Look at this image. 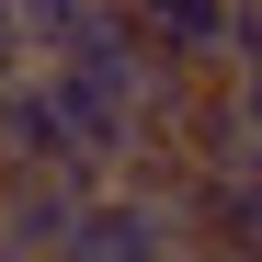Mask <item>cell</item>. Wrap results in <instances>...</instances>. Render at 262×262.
<instances>
[{"mask_svg":"<svg viewBox=\"0 0 262 262\" xmlns=\"http://www.w3.org/2000/svg\"><path fill=\"white\" fill-rule=\"evenodd\" d=\"M0 171H57V183H80V194L103 183V171L69 148V125H57V103H46V80H34V69L0 80Z\"/></svg>","mask_w":262,"mask_h":262,"instance_id":"cell-3","label":"cell"},{"mask_svg":"<svg viewBox=\"0 0 262 262\" xmlns=\"http://www.w3.org/2000/svg\"><path fill=\"white\" fill-rule=\"evenodd\" d=\"M46 262H183V228H171L160 194H125V183H92L69 205V239Z\"/></svg>","mask_w":262,"mask_h":262,"instance_id":"cell-2","label":"cell"},{"mask_svg":"<svg viewBox=\"0 0 262 262\" xmlns=\"http://www.w3.org/2000/svg\"><path fill=\"white\" fill-rule=\"evenodd\" d=\"M228 69H262V0H228L216 12V80Z\"/></svg>","mask_w":262,"mask_h":262,"instance_id":"cell-7","label":"cell"},{"mask_svg":"<svg viewBox=\"0 0 262 262\" xmlns=\"http://www.w3.org/2000/svg\"><path fill=\"white\" fill-rule=\"evenodd\" d=\"M171 228H183V262H262V160L183 171Z\"/></svg>","mask_w":262,"mask_h":262,"instance_id":"cell-1","label":"cell"},{"mask_svg":"<svg viewBox=\"0 0 262 262\" xmlns=\"http://www.w3.org/2000/svg\"><path fill=\"white\" fill-rule=\"evenodd\" d=\"M0 262H12V251H0Z\"/></svg>","mask_w":262,"mask_h":262,"instance_id":"cell-10","label":"cell"},{"mask_svg":"<svg viewBox=\"0 0 262 262\" xmlns=\"http://www.w3.org/2000/svg\"><path fill=\"white\" fill-rule=\"evenodd\" d=\"M92 12H103V0H12V23H23L34 57H69L80 34H92Z\"/></svg>","mask_w":262,"mask_h":262,"instance_id":"cell-6","label":"cell"},{"mask_svg":"<svg viewBox=\"0 0 262 262\" xmlns=\"http://www.w3.org/2000/svg\"><path fill=\"white\" fill-rule=\"evenodd\" d=\"M12 69H34V46H23V23H12V0H0V80Z\"/></svg>","mask_w":262,"mask_h":262,"instance_id":"cell-9","label":"cell"},{"mask_svg":"<svg viewBox=\"0 0 262 262\" xmlns=\"http://www.w3.org/2000/svg\"><path fill=\"white\" fill-rule=\"evenodd\" d=\"M114 12L137 23V46L183 57V69H216V12H228V0H114Z\"/></svg>","mask_w":262,"mask_h":262,"instance_id":"cell-5","label":"cell"},{"mask_svg":"<svg viewBox=\"0 0 262 262\" xmlns=\"http://www.w3.org/2000/svg\"><path fill=\"white\" fill-rule=\"evenodd\" d=\"M228 114H239V137L262 148V69H228Z\"/></svg>","mask_w":262,"mask_h":262,"instance_id":"cell-8","label":"cell"},{"mask_svg":"<svg viewBox=\"0 0 262 262\" xmlns=\"http://www.w3.org/2000/svg\"><path fill=\"white\" fill-rule=\"evenodd\" d=\"M69 205H80V183H57V171H0V251L46 262L69 239Z\"/></svg>","mask_w":262,"mask_h":262,"instance_id":"cell-4","label":"cell"}]
</instances>
